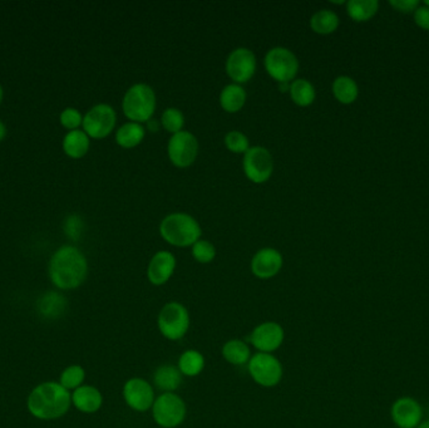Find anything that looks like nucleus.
<instances>
[{
    "label": "nucleus",
    "mask_w": 429,
    "mask_h": 428,
    "mask_svg": "<svg viewBox=\"0 0 429 428\" xmlns=\"http://www.w3.org/2000/svg\"><path fill=\"white\" fill-rule=\"evenodd\" d=\"M88 273L85 255L73 246H63L52 257L49 275L59 289L78 288Z\"/></svg>",
    "instance_id": "obj_1"
},
{
    "label": "nucleus",
    "mask_w": 429,
    "mask_h": 428,
    "mask_svg": "<svg viewBox=\"0 0 429 428\" xmlns=\"http://www.w3.org/2000/svg\"><path fill=\"white\" fill-rule=\"evenodd\" d=\"M72 396L61 383L45 382L37 386L29 394L28 410L40 420H56L67 413Z\"/></svg>",
    "instance_id": "obj_2"
},
{
    "label": "nucleus",
    "mask_w": 429,
    "mask_h": 428,
    "mask_svg": "<svg viewBox=\"0 0 429 428\" xmlns=\"http://www.w3.org/2000/svg\"><path fill=\"white\" fill-rule=\"evenodd\" d=\"M159 233L164 241L179 247L192 246L201 236V228L193 217L175 212L164 217L159 225Z\"/></svg>",
    "instance_id": "obj_3"
},
{
    "label": "nucleus",
    "mask_w": 429,
    "mask_h": 428,
    "mask_svg": "<svg viewBox=\"0 0 429 428\" xmlns=\"http://www.w3.org/2000/svg\"><path fill=\"white\" fill-rule=\"evenodd\" d=\"M123 114L132 122H148L156 109V93L152 87L145 83H137L124 94L122 102Z\"/></svg>",
    "instance_id": "obj_4"
},
{
    "label": "nucleus",
    "mask_w": 429,
    "mask_h": 428,
    "mask_svg": "<svg viewBox=\"0 0 429 428\" xmlns=\"http://www.w3.org/2000/svg\"><path fill=\"white\" fill-rule=\"evenodd\" d=\"M158 329L166 339L180 341L190 328V314L181 302H167L161 309L157 319Z\"/></svg>",
    "instance_id": "obj_5"
},
{
    "label": "nucleus",
    "mask_w": 429,
    "mask_h": 428,
    "mask_svg": "<svg viewBox=\"0 0 429 428\" xmlns=\"http://www.w3.org/2000/svg\"><path fill=\"white\" fill-rule=\"evenodd\" d=\"M185 401L176 393L161 394L155 400L152 415L155 422L164 428H175L186 418Z\"/></svg>",
    "instance_id": "obj_6"
},
{
    "label": "nucleus",
    "mask_w": 429,
    "mask_h": 428,
    "mask_svg": "<svg viewBox=\"0 0 429 428\" xmlns=\"http://www.w3.org/2000/svg\"><path fill=\"white\" fill-rule=\"evenodd\" d=\"M265 68L271 78L279 83H289L299 71V61L293 51L284 47H275L266 54Z\"/></svg>",
    "instance_id": "obj_7"
},
{
    "label": "nucleus",
    "mask_w": 429,
    "mask_h": 428,
    "mask_svg": "<svg viewBox=\"0 0 429 428\" xmlns=\"http://www.w3.org/2000/svg\"><path fill=\"white\" fill-rule=\"evenodd\" d=\"M248 373L262 387H275L284 374L282 363L271 353H256L248 360Z\"/></svg>",
    "instance_id": "obj_8"
},
{
    "label": "nucleus",
    "mask_w": 429,
    "mask_h": 428,
    "mask_svg": "<svg viewBox=\"0 0 429 428\" xmlns=\"http://www.w3.org/2000/svg\"><path fill=\"white\" fill-rule=\"evenodd\" d=\"M243 167L250 181L255 183H266L274 171V160L269 149L255 146L243 154Z\"/></svg>",
    "instance_id": "obj_9"
},
{
    "label": "nucleus",
    "mask_w": 429,
    "mask_h": 428,
    "mask_svg": "<svg viewBox=\"0 0 429 428\" xmlns=\"http://www.w3.org/2000/svg\"><path fill=\"white\" fill-rule=\"evenodd\" d=\"M169 157L177 167L191 166L198 154V138L187 131H181L172 135L169 142Z\"/></svg>",
    "instance_id": "obj_10"
},
{
    "label": "nucleus",
    "mask_w": 429,
    "mask_h": 428,
    "mask_svg": "<svg viewBox=\"0 0 429 428\" xmlns=\"http://www.w3.org/2000/svg\"><path fill=\"white\" fill-rule=\"evenodd\" d=\"M117 116L114 109L108 104H97L85 114L83 118L85 132L93 138H104L116 126Z\"/></svg>",
    "instance_id": "obj_11"
},
{
    "label": "nucleus",
    "mask_w": 429,
    "mask_h": 428,
    "mask_svg": "<svg viewBox=\"0 0 429 428\" xmlns=\"http://www.w3.org/2000/svg\"><path fill=\"white\" fill-rule=\"evenodd\" d=\"M285 331L275 322H265L255 328L248 336V341L260 353H272L282 347Z\"/></svg>",
    "instance_id": "obj_12"
},
{
    "label": "nucleus",
    "mask_w": 429,
    "mask_h": 428,
    "mask_svg": "<svg viewBox=\"0 0 429 428\" xmlns=\"http://www.w3.org/2000/svg\"><path fill=\"white\" fill-rule=\"evenodd\" d=\"M226 72L236 83H245L254 77L256 57L248 48H237L226 61Z\"/></svg>",
    "instance_id": "obj_13"
},
{
    "label": "nucleus",
    "mask_w": 429,
    "mask_h": 428,
    "mask_svg": "<svg viewBox=\"0 0 429 428\" xmlns=\"http://www.w3.org/2000/svg\"><path fill=\"white\" fill-rule=\"evenodd\" d=\"M123 398L132 410L146 412L155 403V391L150 383L142 378H131L123 387Z\"/></svg>",
    "instance_id": "obj_14"
},
{
    "label": "nucleus",
    "mask_w": 429,
    "mask_h": 428,
    "mask_svg": "<svg viewBox=\"0 0 429 428\" xmlns=\"http://www.w3.org/2000/svg\"><path fill=\"white\" fill-rule=\"evenodd\" d=\"M282 255L277 249L265 247L255 254L251 260V271L259 279H271L282 270Z\"/></svg>",
    "instance_id": "obj_15"
},
{
    "label": "nucleus",
    "mask_w": 429,
    "mask_h": 428,
    "mask_svg": "<svg viewBox=\"0 0 429 428\" xmlns=\"http://www.w3.org/2000/svg\"><path fill=\"white\" fill-rule=\"evenodd\" d=\"M175 255L169 252H158L150 262L147 276L153 286H164L171 279L175 273Z\"/></svg>",
    "instance_id": "obj_16"
},
{
    "label": "nucleus",
    "mask_w": 429,
    "mask_h": 428,
    "mask_svg": "<svg viewBox=\"0 0 429 428\" xmlns=\"http://www.w3.org/2000/svg\"><path fill=\"white\" fill-rule=\"evenodd\" d=\"M392 418L398 427H417L422 418V408L417 401L403 397L392 407Z\"/></svg>",
    "instance_id": "obj_17"
},
{
    "label": "nucleus",
    "mask_w": 429,
    "mask_h": 428,
    "mask_svg": "<svg viewBox=\"0 0 429 428\" xmlns=\"http://www.w3.org/2000/svg\"><path fill=\"white\" fill-rule=\"evenodd\" d=\"M72 402L77 410L85 413H95L98 411L103 403L102 393L93 386H80L74 389L72 394Z\"/></svg>",
    "instance_id": "obj_18"
},
{
    "label": "nucleus",
    "mask_w": 429,
    "mask_h": 428,
    "mask_svg": "<svg viewBox=\"0 0 429 428\" xmlns=\"http://www.w3.org/2000/svg\"><path fill=\"white\" fill-rule=\"evenodd\" d=\"M153 381L156 387L164 391V393H174L182 383V373L175 365H161L155 372Z\"/></svg>",
    "instance_id": "obj_19"
},
{
    "label": "nucleus",
    "mask_w": 429,
    "mask_h": 428,
    "mask_svg": "<svg viewBox=\"0 0 429 428\" xmlns=\"http://www.w3.org/2000/svg\"><path fill=\"white\" fill-rule=\"evenodd\" d=\"M246 102V92L236 83L226 86L220 94V104L229 114H236Z\"/></svg>",
    "instance_id": "obj_20"
},
{
    "label": "nucleus",
    "mask_w": 429,
    "mask_h": 428,
    "mask_svg": "<svg viewBox=\"0 0 429 428\" xmlns=\"http://www.w3.org/2000/svg\"><path fill=\"white\" fill-rule=\"evenodd\" d=\"M63 149L68 156H71L73 159L83 157L90 149L88 135L79 130L69 132L63 141Z\"/></svg>",
    "instance_id": "obj_21"
},
{
    "label": "nucleus",
    "mask_w": 429,
    "mask_h": 428,
    "mask_svg": "<svg viewBox=\"0 0 429 428\" xmlns=\"http://www.w3.org/2000/svg\"><path fill=\"white\" fill-rule=\"evenodd\" d=\"M145 128L137 122H128L119 128L116 133V141L123 149H133L145 138Z\"/></svg>",
    "instance_id": "obj_22"
},
{
    "label": "nucleus",
    "mask_w": 429,
    "mask_h": 428,
    "mask_svg": "<svg viewBox=\"0 0 429 428\" xmlns=\"http://www.w3.org/2000/svg\"><path fill=\"white\" fill-rule=\"evenodd\" d=\"M222 357L230 365H243L248 363L251 358V352L248 344L240 339H231L224 344Z\"/></svg>",
    "instance_id": "obj_23"
},
{
    "label": "nucleus",
    "mask_w": 429,
    "mask_h": 428,
    "mask_svg": "<svg viewBox=\"0 0 429 428\" xmlns=\"http://www.w3.org/2000/svg\"><path fill=\"white\" fill-rule=\"evenodd\" d=\"M205 368V357L198 350H186L181 354L179 360V369L182 376L196 377Z\"/></svg>",
    "instance_id": "obj_24"
},
{
    "label": "nucleus",
    "mask_w": 429,
    "mask_h": 428,
    "mask_svg": "<svg viewBox=\"0 0 429 428\" xmlns=\"http://www.w3.org/2000/svg\"><path fill=\"white\" fill-rule=\"evenodd\" d=\"M67 307V300L63 295L51 291L40 298L38 309L42 315L47 318H58L63 314L64 309Z\"/></svg>",
    "instance_id": "obj_25"
},
{
    "label": "nucleus",
    "mask_w": 429,
    "mask_h": 428,
    "mask_svg": "<svg viewBox=\"0 0 429 428\" xmlns=\"http://www.w3.org/2000/svg\"><path fill=\"white\" fill-rule=\"evenodd\" d=\"M290 96L300 107L310 106L315 101V88L309 80H295L290 83Z\"/></svg>",
    "instance_id": "obj_26"
},
{
    "label": "nucleus",
    "mask_w": 429,
    "mask_h": 428,
    "mask_svg": "<svg viewBox=\"0 0 429 428\" xmlns=\"http://www.w3.org/2000/svg\"><path fill=\"white\" fill-rule=\"evenodd\" d=\"M333 93L339 102L350 104L356 101L359 90L356 86V80L353 78L346 75H340L334 80Z\"/></svg>",
    "instance_id": "obj_27"
},
{
    "label": "nucleus",
    "mask_w": 429,
    "mask_h": 428,
    "mask_svg": "<svg viewBox=\"0 0 429 428\" xmlns=\"http://www.w3.org/2000/svg\"><path fill=\"white\" fill-rule=\"evenodd\" d=\"M349 17L356 22H367L378 11L377 0H350L346 6Z\"/></svg>",
    "instance_id": "obj_28"
},
{
    "label": "nucleus",
    "mask_w": 429,
    "mask_h": 428,
    "mask_svg": "<svg viewBox=\"0 0 429 428\" xmlns=\"http://www.w3.org/2000/svg\"><path fill=\"white\" fill-rule=\"evenodd\" d=\"M338 25V16L327 9L316 12L310 19L311 29L318 35H330L337 30Z\"/></svg>",
    "instance_id": "obj_29"
},
{
    "label": "nucleus",
    "mask_w": 429,
    "mask_h": 428,
    "mask_svg": "<svg viewBox=\"0 0 429 428\" xmlns=\"http://www.w3.org/2000/svg\"><path fill=\"white\" fill-rule=\"evenodd\" d=\"M85 372L80 365H73L67 367L61 374V384L64 389H77L85 382Z\"/></svg>",
    "instance_id": "obj_30"
},
{
    "label": "nucleus",
    "mask_w": 429,
    "mask_h": 428,
    "mask_svg": "<svg viewBox=\"0 0 429 428\" xmlns=\"http://www.w3.org/2000/svg\"><path fill=\"white\" fill-rule=\"evenodd\" d=\"M161 123L166 128V131L175 135L182 131L185 125V117L179 109H167L162 114Z\"/></svg>",
    "instance_id": "obj_31"
},
{
    "label": "nucleus",
    "mask_w": 429,
    "mask_h": 428,
    "mask_svg": "<svg viewBox=\"0 0 429 428\" xmlns=\"http://www.w3.org/2000/svg\"><path fill=\"white\" fill-rule=\"evenodd\" d=\"M192 255L198 263H211L216 257V247L207 240H198L192 245Z\"/></svg>",
    "instance_id": "obj_32"
},
{
    "label": "nucleus",
    "mask_w": 429,
    "mask_h": 428,
    "mask_svg": "<svg viewBox=\"0 0 429 428\" xmlns=\"http://www.w3.org/2000/svg\"><path fill=\"white\" fill-rule=\"evenodd\" d=\"M225 145L234 154H246L248 147V138L243 132L230 131L225 136Z\"/></svg>",
    "instance_id": "obj_33"
},
{
    "label": "nucleus",
    "mask_w": 429,
    "mask_h": 428,
    "mask_svg": "<svg viewBox=\"0 0 429 428\" xmlns=\"http://www.w3.org/2000/svg\"><path fill=\"white\" fill-rule=\"evenodd\" d=\"M61 123L68 130H77L80 123H83L82 114L75 109H67L61 114Z\"/></svg>",
    "instance_id": "obj_34"
},
{
    "label": "nucleus",
    "mask_w": 429,
    "mask_h": 428,
    "mask_svg": "<svg viewBox=\"0 0 429 428\" xmlns=\"http://www.w3.org/2000/svg\"><path fill=\"white\" fill-rule=\"evenodd\" d=\"M82 228H83V224L80 217L78 216H71L68 217L66 225H64V230H66V234L71 238V239H78L80 234H82Z\"/></svg>",
    "instance_id": "obj_35"
},
{
    "label": "nucleus",
    "mask_w": 429,
    "mask_h": 428,
    "mask_svg": "<svg viewBox=\"0 0 429 428\" xmlns=\"http://www.w3.org/2000/svg\"><path fill=\"white\" fill-rule=\"evenodd\" d=\"M390 6L395 8L398 12L411 13L417 9L419 6L418 0H390Z\"/></svg>",
    "instance_id": "obj_36"
},
{
    "label": "nucleus",
    "mask_w": 429,
    "mask_h": 428,
    "mask_svg": "<svg viewBox=\"0 0 429 428\" xmlns=\"http://www.w3.org/2000/svg\"><path fill=\"white\" fill-rule=\"evenodd\" d=\"M416 23L423 29H429V8L428 6H418L414 12Z\"/></svg>",
    "instance_id": "obj_37"
},
{
    "label": "nucleus",
    "mask_w": 429,
    "mask_h": 428,
    "mask_svg": "<svg viewBox=\"0 0 429 428\" xmlns=\"http://www.w3.org/2000/svg\"><path fill=\"white\" fill-rule=\"evenodd\" d=\"M147 128H148V131L157 132L159 130V125H158L157 121L151 118L147 122Z\"/></svg>",
    "instance_id": "obj_38"
},
{
    "label": "nucleus",
    "mask_w": 429,
    "mask_h": 428,
    "mask_svg": "<svg viewBox=\"0 0 429 428\" xmlns=\"http://www.w3.org/2000/svg\"><path fill=\"white\" fill-rule=\"evenodd\" d=\"M279 88L282 92L290 91V83H279Z\"/></svg>",
    "instance_id": "obj_39"
},
{
    "label": "nucleus",
    "mask_w": 429,
    "mask_h": 428,
    "mask_svg": "<svg viewBox=\"0 0 429 428\" xmlns=\"http://www.w3.org/2000/svg\"><path fill=\"white\" fill-rule=\"evenodd\" d=\"M6 126L0 122V141L3 140V138L6 137Z\"/></svg>",
    "instance_id": "obj_40"
},
{
    "label": "nucleus",
    "mask_w": 429,
    "mask_h": 428,
    "mask_svg": "<svg viewBox=\"0 0 429 428\" xmlns=\"http://www.w3.org/2000/svg\"><path fill=\"white\" fill-rule=\"evenodd\" d=\"M418 428H429V421H425V422L421 423Z\"/></svg>",
    "instance_id": "obj_41"
},
{
    "label": "nucleus",
    "mask_w": 429,
    "mask_h": 428,
    "mask_svg": "<svg viewBox=\"0 0 429 428\" xmlns=\"http://www.w3.org/2000/svg\"><path fill=\"white\" fill-rule=\"evenodd\" d=\"M1 98H3V90H1V86H0V102H1Z\"/></svg>",
    "instance_id": "obj_42"
},
{
    "label": "nucleus",
    "mask_w": 429,
    "mask_h": 428,
    "mask_svg": "<svg viewBox=\"0 0 429 428\" xmlns=\"http://www.w3.org/2000/svg\"><path fill=\"white\" fill-rule=\"evenodd\" d=\"M424 3H425V6H428V8H429V0H425V1H424Z\"/></svg>",
    "instance_id": "obj_43"
}]
</instances>
